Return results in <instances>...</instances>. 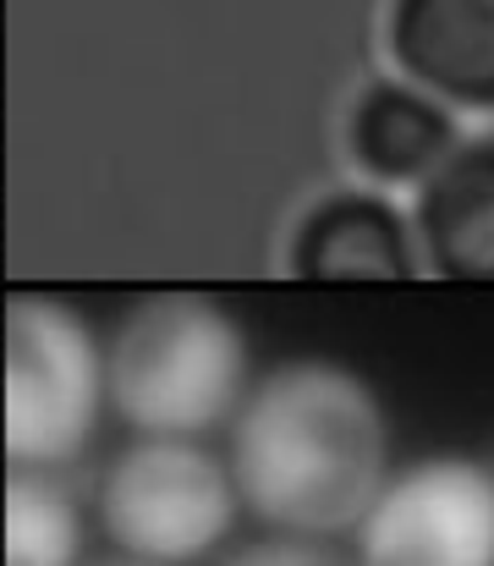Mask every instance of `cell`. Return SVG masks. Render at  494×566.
<instances>
[{"label": "cell", "instance_id": "obj_1", "mask_svg": "<svg viewBox=\"0 0 494 566\" xmlns=\"http://www.w3.org/2000/svg\"><path fill=\"white\" fill-rule=\"evenodd\" d=\"M237 501L275 534L335 539L362 523L390 473V423L368 379L297 358L264 375L231 423Z\"/></svg>", "mask_w": 494, "mask_h": 566}, {"label": "cell", "instance_id": "obj_2", "mask_svg": "<svg viewBox=\"0 0 494 566\" xmlns=\"http://www.w3.org/2000/svg\"><path fill=\"white\" fill-rule=\"evenodd\" d=\"M242 396L248 336L214 297H144L105 353V401L138 434L198 440L203 429L225 423Z\"/></svg>", "mask_w": 494, "mask_h": 566}, {"label": "cell", "instance_id": "obj_3", "mask_svg": "<svg viewBox=\"0 0 494 566\" xmlns=\"http://www.w3.org/2000/svg\"><path fill=\"white\" fill-rule=\"evenodd\" d=\"M105 407V353L88 319L55 297L0 303V446L17 468L72 462Z\"/></svg>", "mask_w": 494, "mask_h": 566}, {"label": "cell", "instance_id": "obj_4", "mask_svg": "<svg viewBox=\"0 0 494 566\" xmlns=\"http://www.w3.org/2000/svg\"><path fill=\"white\" fill-rule=\"evenodd\" d=\"M231 468L198 440L144 434L127 446L99 484V523L133 562L187 566L209 556L237 523Z\"/></svg>", "mask_w": 494, "mask_h": 566}, {"label": "cell", "instance_id": "obj_5", "mask_svg": "<svg viewBox=\"0 0 494 566\" xmlns=\"http://www.w3.org/2000/svg\"><path fill=\"white\" fill-rule=\"evenodd\" d=\"M351 534V566H494V473L462 457L412 462Z\"/></svg>", "mask_w": 494, "mask_h": 566}, {"label": "cell", "instance_id": "obj_6", "mask_svg": "<svg viewBox=\"0 0 494 566\" xmlns=\"http://www.w3.org/2000/svg\"><path fill=\"white\" fill-rule=\"evenodd\" d=\"M385 50L445 111L494 116V0H390Z\"/></svg>", "mask_w": 494, "mask_h": 566}, {"label": "cell", "instance_id": "obj_7", "mask_svg": "<svg viewBox=\"0 0 494 566\" xmlns=\"http://www.w3.org/2000/svg\"><path fill=\"white\" fill-rule=\"evenodd\" d=\"M340 144L357 177L379 188H418L456 144V116L407 77H374L351 94Z\"/></svg>", "mask_w": 494, "mask_h": 566}, {"label": "cell", "instance_id": "obj_8", "mask_svg": "<svg viewBox=\"0 0 494 566\" xmlns=\"http://www.w3.org/2000/svg\"><path fill=\"white\" fill-rule=\"evenodd\" d=\"M286 270L303 281H407L418 275V248L379 192H325L292 226Z\"/></svg>", "mask_w": 494, "mask_h": 566}, {"label": "cell", "instance_id": "obj_9", "mask_svg": "<svg viewBox=\"0 0 494 566\" xmlns=\"http://www.w3.org/2000/svg\"><path fill=\"white\" fill-rule=\"evenodd\" d=\"M412 226L434 275L494 281V138L456 144L418 182Z\"/></svg>", "mask_w": 494, "mask_h": 566}, {"label": "cell", "instance_id": "obj_10", "mask_svg": "<svg viewBox=\"0 0 494 566\" xmlns=\"http://www.w3.org/2000/svg\"><path fill=\"white\" fill-rule=\"evenodd\" d=\"M77 551L83 523L55 479L33 468L0 479V566H77Z\"/></svg>", "mask_w": 494, "mask_h": 566}, {"label": "cell", "instance_id": "obj_11", "mask_svg": "<svg viewBox=\"0 0 494 566\" xmlns=\"http://www.w3.org/2000/svg\"><path fill=\"white\" fill-rule=\"evenodd\" d=\"M225 566H351L340 551H329L325 539H292V534H275V539H259V545H242Z\"/></svg>", "mask_w": 494, "mask_h": 566}, {"label": "cell", "instance_id": "obj_12", "mask_svg": "<svg viewBox=\"0 0 494 566\" xmlns=\"http://www.w3.org/2000/svg\"><path fill=\"white\" fill-rule=\"evenodd\" d=\"M77 566H149V562H133V556H105V562H77Z\"/></svg>", "mask_w": 494, "mask_h": 566}]
</instances>
